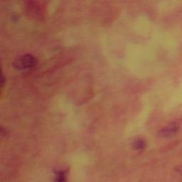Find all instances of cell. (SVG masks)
<instances>
[{
	"mask_svg": "<svg viewBox=\"0 0 182 182\" xmlns=\"http://www.w3.org/2000/svg\"><path fill=\"white\" fill-rule=\"evenodd\" d=\"M4 76H1V79H0V83H1V86H3V84H4Z\"/></svg>",
	"mask_w": 182,
	"mask_h": 182,
	"instance_id": "6",
	"label": "cell"
},
{
	"mask_svg": "<svg viewBox=\"0 0 182 182\" xmlns=\"http://www.w3.org/2000/svg\"><path fill=\"white\" fill-rule=\"evenodd\" d=\"M178 125L177 123L171 122L159 131V136L161 137H169L177 132Z\"/></svg>",
	"mask_w": 182,
	"mask_h": 182,
	"instance_id": "2",
	"label": "cell"
},
{
	"mask_svg": "<svg viewBox=\"0 0 182 182\" xmlns=\"http://www.w3.org/2000/svg\"><path fill=\"white\" fill-rule=\"evenodd\" d=\"M37 63L38 60L35 56L32 54H25L14 61L13 67L18 70H27L35 68Z\"/></svg>",
	"mask_w": 182,
	"mask_h": 182,
	"instance_id": "1",
	"label": "cell"
},
{
	"mask_svg": "<svg viewBox=\"0 0 182 182\" xmlns=\"http://www.w3.org/2000/svg\"><path fill=\"white\" fill-rule=\"evenodd\" d=\"M55 182H66V176L64 171H58L55 177Z\"/></svg>",
	"mask_w": 182,
	"mask_h": 182,
	"instance_id": "4",
	"label": "cell"
},
{
	"mask_svg": "<svg viewBox=\"0 0 182 182\" xmlns=\"http://www.w3.org/2000/svg\"><path fill=\"white\" fill-rule=\"evenodd\" d=\"M132 146L135 150H142L146 147V142L142 139H136L133 141Z\"/></svg>",
	"mask_w": 182,
	"mask_h": 182,
	"instance_id": "3",
	"label": "cell"
},
{
	"mask_svg": "<svg viewBox=\"0 0 182 182\" xmlns=\"http://www.w3.org/2000/svg\"><path fill=\"white\" fill-rule=\"evenodd\" d=\"M176 170L177 171V172L179 173L180 174L182 175V164H181V165H178L177 167L176 168Z\"/></svg>",
	"mask_w": 182,
	"mask_h": 182,
	"instance_id": "5",
	"label": "cell"
}]
</instances>
